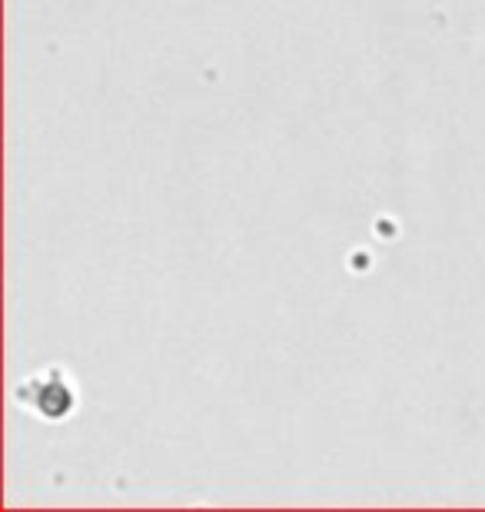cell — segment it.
Here are the masks:
<instances>
[{"label": "cell", "instance_id": "1", "mask_svg": "<svg viewBox=\"0 0 485 512\" xmlns=\"http://www.w3.org/2000/svg\"><path fill=\"white\" fill-rule=\"evenodd\" d=\"M14 399L20 409H30V413L47 419V423H64L80 406L77 386L60 366H47L44 373L24 376L14 389Z\"/></svg>", "mask_w": 485, "mask_h": 512}]
</instances>
